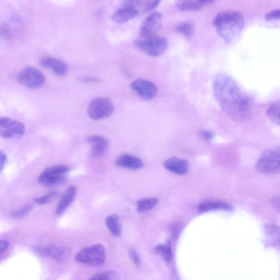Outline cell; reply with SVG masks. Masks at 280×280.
Listing matches in <instances>:
<instances>
[{"label":"cell","instance_id":"obj_23","mask_svg":"<svg viewBox=\"0 0 280 280\" xmlns=\"http://www.w3.org/2000/svg\"><path fill=\"white\" fill-rule=\"evenodd\" d=\"M266 113L271 122L280 126V99L271 103Z\"/></svg>","mask_w":280,"mask_h":280},{"label":"cell","instance_id":"obj_2","mask_svg":"<svg viewBox=\"0 0 280 280\" xmlns=\"http://www.w3.org/2000/svg\"><path fill=\"white\" fill-rule=\"evenodd\" d=\"M213 24L218 34L229 42L241 33L244 27L245 20L241 12L225 11L216 16Z\"/></svg>","mask_w":280,"mask_h":280},{"label":"cell","instance_id":"obj_12","mask_svg":"<svg viewBox=\"0 0 280 280\" xmlns=\"http://www.w3.org/2000/svg\"><path fill=\"white\" fill-rule=\"evenodd\" d=\"M132 90L141 98L149 100L155 98L158 93L157 88L153 82L143 79L135 80L131 85Z\"/></svg>","mask_w":280,"mask_h":280},{"label":"cell","instance_id":"obj_9","mask_svg":"<svg viewBox=\"0 0 280 280\" xmlns=\"http://www.w3.org/2000/svg\"><path fill=\"white\" fill-rule=\"evenodd\" d=\"M162 15L159 12L149 14L142 21L140 28L141 38L157 36L162 28Z\"/></svg>","mask_w":280,"mask_h":280},{"label":"cell","instance_id":"obj_30","mask_svg":"<svg viewBox=\"0 0 280 280\" xmlns=\"http://www.w3.org/2000/svg\"><path fill=\"white\" fill-rule=\"evenodd\" d=\"M115 274L113 272L106 271L104 273L96 274L92 276L90 279H113L114 278Z\"/></svg>","mask_w":280,"mask_h":280},{"label":"cell","instance_id":"obj_6","mask_svg":"<svg viewBox=\"0 0 280 280\" xmlns=\"http://www.w3.org/2000/svg\"><path fill=\"white\" fill-rule=\"evenodd\" d=\"M69 170L68 166L63 165L48 167L39 175L38 181L46 187L57 186L66 180V174Z\"/></svg>","mask_w":280,"mask_h":280},{"label":"cell","instance_id":"obj_8","mask_svg":"<svg viewBox=\"0 0 280 280\" xmlns=\"http://www.w3.org/2000/svg\"><path fill=\"white\" fill-rule=\"evenodd\" d=\"M18 82L29 89H37L43 87L46 82V78L41 72L34 67H27L24 69L19 74Z\"/></svg>","mask_w":280,"mask_h":280},{"label":"cell","instance_id":"obj_11","mask_svg":"<svg viewBox=\"0 0 280 280\" xmlns=\"http://www.w3.org/2000/svg\"><path fill=\"white\" fill-rule=\"evenodd\" d=\"M35 251L44 257H50L55 261L62 262L65 261L70 254L67 247L56 246H36Z\"/></svg>","mask_w":280,"mask_h":280},{"label":"cell","instance_id":"obj_5","mask_svg":"<svg viewBox=\"0 0 280 280\" xmlns=\"http://www.w3.org/2000/svg\"><path fill=\"white\" fill-rule=\"evenodd\" d=\"M135 45L138 49L150 56L159 57L166 51L168 42L164 37L155 36L141 38L135 41Z\"/></svg>","mask_w":280,"mask_h":280},{"label":"cell","instance_id":"obj_26","mask_svg":"<svg viewBox=\"0 0 280 280\" xmlns=\"http://www.w3.org/2000/svg\"><path fill=\"white\" fill-rule=\"evenodd\" d=\"M158 202V200L155 198L141 200L138 203V211L143 213L153 209L157 205Z\"/></svg>","mask_w":280,"mask_h":280},{"label":"cell","instance_id":"obj_20","mask_svg":"<svg viewBox=\"0 0 280 280\" xmlns=\"http://www.w3.org/2000/svg\"><path fill=\"white\" fill-rule=\"evenodd\" d=\"M116 164L120 167L133 170L140 169L143 166L141 159L127 154L119 156L116 160Z\"/></svg>","mask_w":280,"mask_h":280},{"label":"cell","instance_id":"obj_28","mask_svg":"<svg viewBox=\"0 0 280 280\" xmlns=\"http://www.w3.org/2000/svg\"><path fill=\"white\" fill-rule=\"evenodd\" d=\"M59 195L57 191H53L51 192L45 196L36 198L34 199V202L39 205H45L49 204L53 201Z\"/></svg>","mask_w":280,"mask_h":280},{"label":"cell","instance_id":"obj_36","mask_svg":"<svg viewBox=\"0 0 280 280\" xmlns=\"http://www.w3.org/2000/svg\"><path fill=\"white\" fill-rule=\"evenodd\" d=\"M10 246V243L9 242L6 241V240H2L1 242H0V251H1V253L5 252L9 248Z\"/></svg>","mask_w":280,"mask_h":280},{"label":"cell","instance_id":"obj_35","mask_svg":"<svg viewBox=\"0 0 280 280\" xmlns=\"http://www.w3.org/2000/svg\"><path fill=\"white\" fill-rule=\"evenodd\" d=\"M130 255L132 260L136 265L139 266L140 264V259L138 253L134 249L130 250Z\"/></svg>","mask_w":280,"mask_h":280},{"label":"cell","instance_id":"obj_16","mask_svg":"<svg viewBox=\"0 0 280 280\" xmlns=\"http://www.w3.org/2000/svg\"><path fill=\"white\" fill-rule=\"evenodd\" d=\"M263 231L269 244L280 250V226L274 223H266L263 226Z\"/></svg>","mask_w":280,"mask_h":280},{"label":"cell","instance_id":"obj_7","mask_svg":"<svg viewBox=\"0 0 280 280\" xmlns=\"http://www.w3.org/2000/svg\"><path fill=\"white\" fill-rule=\"evenodd\" d=\"M113 102L105 98H100L93 100L88 109V114L93 120H99L110 116L114 113Z\"/></svg>","mask_w":280,"mask_h":280},{"label":"cell","instance_id":"obj_14","mask_svg":"<svg viewBox=\"0 0 280 280\" xmlns=\"http://www.w3.org/2000/svg\"><path fill=\"white\" fill-rule=\"evenodd\" d=\"M87 142L91 146L92 154L94 157H99L105 154L109 147L108 140L101 136H91L87 139Z\"/></svg>","mask_w":280,"mask_h":280},{"label":"cell","instance_id":"obj_25","mask_svg":"<svg viewBox=\"0 0 280 280\" xmlns=\"http://www.w3.org/2000/svg\"><path fill=\"white\" fill-rule=\"evenodd\" d=\"M177 30L186 38H190L194 35L195 28L193 24L185 21L179 24L177 27Z\"/></svg>","mask_w":280,"mask_h":280},{"label":"cell","instance_id":"obj_3","mask_svg":"<svg viewBox=\"0 0 280 280\" xmlns=\"http://www.w3.org/2000/svg\"><path fill=\"white\" fill-rule=\"evenodd\" d=\"M260 172L268 174L280 172V145L271 147L264 150L255 164Z\"/></svg>","mask_w":280,"mask_h":280},{"label":"cell","instance_id":"obj_13","mask_svg":"<svg viewBox=\"0 0 280 280\" xmlns=\"http://www.w3.org/2000/svg\"><path fill=\"white\" fill-rule=\"evenodd\" d=\"M161 0H123V6L133 8L139 13H147L159 5Z\"/></svg>","mask_w":280,"mask_h":280},{"label":"cell","instance_id":"obj_34","mask_svg":"<svg viewBox=\"0 0 280 280\" xmlns=\"http://www.w3.org/2000/svg\"><path fill=\"white\" fill-rule=\"evenodd\" d=\"M8 161L7 157L2 150L0 153V170L2 171Z\"/></svg>","mask_w":280,"mask_h":280},{"label":"cell","instance_id":"obj_27","mask_svg":"<svg viewBox=\"0 0 280 280\" xmlns=\"http://www.w3.org/2000/svg\"><path fill=\"white\" fill-rule=\"evenodd\" d=\"M156 252L161 257L166 261H169L173 257V253L170 245L168 244L166 245H159L156 248Z\"/></svg>","mask_w":280,"mask_h":280},{"label":"cell","instance_id":"obj_19","mask_svg":"<svg viewBox=\"0 0 280 280\" xmlns=\"http://www.w3.org/2000/svg\"><path fill=\"white\" fill-rule=\"evenodd\" d=\"M77 194V189L75 186H70L64 192L56 209V213L61 215L65 212L70 205L73 203Z\"/></svg>","mask_w":280,"mask_h":280},{"label":"cell","instance_id":"obj_10","mask_svg":"<svg viewBox=\"0 0 280 280\" xmlns=\"http://www.w3.org/2000/svg\"><path fill=\"white\" fill-rule=\"evenodd\" d=\"M25 132V125L22 123L8 117L0 118V134L2 138H19Z\"/></svg>","mask_w":280,"mask_h":280},{"label":"cell","instance_id":"obj_17","mask_svg":"<svg viewBox=\"0 0 280 280\" xmlns=\"http://www.w3.org/2000/svg\"><path fill=\"white\" fill-rule=\"evenodd\" d=\"M164 166L167 170L181 175L187 174L189 168V163L186 160L176 157L168 159Z\"/></svg>","mask_w":280,"mask_h":280},{"label":"cell","instance_id":"obj_37","mask_svg":"<svg viewBox=\"0 0 280 280\" xmlns=\"http://www.w3.org/2000/svg\"><path fill=\"white\" fill-rule=\"evenodd\" d=\"M80 80L84 82H97L100 81L98 78L95 77H85L81 78Z\"/></svg>","mask_w":280,"mask_h":280},{"label":"cell","instance_id":"obj_31","mask_svg":"<svg viewBox=\"0 0 280 280\" xmlns=\"http://www.w3.org/2000/svg\"><path fill=\"white\" fill-rule=\"evenodd\" d=\"M265 19L267 21L280 19V10L268 12L265 16Z\"/></svg>","mask_w":280,"mask_h":280},{"label":"cell","instance_id":"obj_4","mask_svg":"<svg viewBox=\"0 0 280 280\" xmlns=\"http://www.w3.org/2000/svg\"><path fill=\"white\" fill-rule=\"evenodd\" d=\"M76 261L82 265L100 266L106 260L105 247L100 244L84 248L75 256Z\"/></svg>","mask_w":280,"mask_h":280},{"label":"cell","instance_id":"obj_18","mask_svg":"<svg viewBox=\"0 0 280 280\" xmlns=\"http://www.w3.org/2000/svg\"><path fill=\"white\" fill-rule=\"evenodd\" d=\"M214 0H177L178 9L182 11H195L213 4Z\"/></svg>","mask_w":280,"mask_h":280},{"label":"cell","instance_id":"obj_33","mask_svg":"<svg viewBox=\"0 0 280 280\" xmlns=\"http://www.w3.org/2000/svg\"><path fill=\"white\" fill-rule=\"evenodd\" d=\"M271 204L276 211L280 212V196H276L272 198Z\"/></svg>","mask_w":280,"mask_h":280},{"label":"cell","instance_id":"obj_32","mask_svg":"<svg viewBox=\"0 0 280 280\" xmlns=\"http://www.w3.org/2000/svg\"><path fill=\"white\" fill-rule=\"evenodd\" d=\"M199 135L201 138L208 142L211 141L214 138L213 134L210 131H202Z\"/></svg>","mask_w":280,"mask_h":280},{"label":"cell","instance_id":"obj_21","mask_svg":"<svg viewBox=\"0 0 280 280\" xmlns=\"http://www.w3.org/2000/svg\"><path fill=\"white\" fill-rule=\"evenodd\" d=\"M139 14L133 8L122 6L113 14L112 19L116 23H123L134 19Z\"/></svg>","mask_w":280,"mask_h":280},{"label":"cell","instance_id":"obj_1","mask_svg":"<svg viewBox=\"0 0 280 280\" xmlns=\"http://www.w3.org/2000/svg\"><path fill=\"white\" fill-rule=\"evenodd\" d=\"M214 97L224 113L233 121L245 123L252 116L251 99L230 76L220 74L212 83Z\"/></svg>","mask_w":280,"mask_h":280},{"label":"cell","instance_id":"obj_24","mask_svg":"<svg viewBox=\"0 0 280 280\" xmlns=\"http://www.w3.org/2000/svg\"><path fill=\"white\" fill-rule=\"evenodd\" d=\"M106 225L111 233L115 236L121 234V226L118 218L116 215H111L106 219Z\"/></svg>","mask_w":280,"mask_h":280},{"label":"cell","instance_id":"obj_15","mask_svg":"<svg viewBox=\"0 0 280 280\" xmlns=\"http://www.w3.org/2000/svg\"><path fill=\"white\" fill-rule=\"evenodd\" d=\"M41 65L52 70L59 76H65L68 73V67L63 61L52 57L45 58L41 61Z\"/></svg>","mask_w":280,"mask_h":280},{"label":"cell","instance_id":"obj_22","mask_svg":"<svg viewBox=\"0 0 280 280\" xmlns=\"http://www.w3.org/2000/svg\"><path fill=\"white\" fill-rule=\"evenodd\" d=\"M213 210L230 211L233 210V207L226 203L214 202L205 203L200 205L198 209L199 212L200 213L205 212Z\"/></svg>","mask_w":280,"mask_h":280},{"label":"cell","instance_id":"obj_29","mask_svg":"<svg viewBox=\"0 0 280 280\" xmlns=\"http://www.w3.org/2000/svg\"><path fill=\"white\" fill-rule=\"evenodd\" d=\"M33 209V206L30 205H27L21 208V209L13 211L11 216L13 218L20 219L26 217Z\"/></svg>","mask_w":280,"mask_h":280}]
</instances>
